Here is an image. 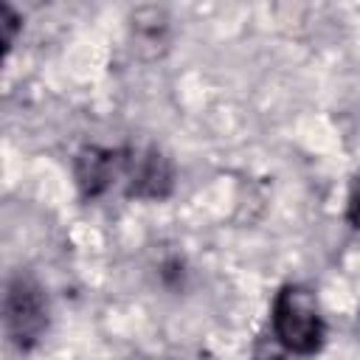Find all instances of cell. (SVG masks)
<instances>
[{"label": "cell", "instance_id": "cell-1", "mask_svg": "<svg viewBox=\"0 0 360 360\" xmlns=\"http://www.w3.org/2000/svg\"><path fill=\"white\" fill-rule=\"evenodd\" d=\"M76 183L87 200L118 188L135 200H166L174 188V166L160 149L84 146L76 158Z\"/></svg>", "mask_w": 360, "mask_h": 360}, {"label": "cell", "instance_id": "cell-4", "mask_svg": "<svg viewBox=\"0 0 360 360\" xmlns=\"http://www.w3.org/2000/svg\"><path fill=\"white\" fill-rule=\"evenodd\" d=\"M0 28H3V48L8 51L11 45H14V37H17V31H20V17H17V11L11 8V6H0Z\"/></svg>", "mask_w": 360, "mask_h": 360}, {"label": "cell", "instance_id": "cell-3", "mask_svg": "<svg viewBox=\"0 0 360 360\" xmlns=\"http://www.w3.org/2000/svg\"><path fill=\"white\" fill-rule=\"evenodd\" d=\"M3 318L11 343L22 352L34 349L48 329V301L42 287L28 276L11 278L6 287Z\"/></svg>", "mask_w": 360, "mask_h": 360}, {"label": "cell", "instance_id": "cell-2", "mask_svg": "<svg viewBox=\"0 0 360 360\" xmlns=\"http://www.w3.org/2000/svg\"><path fill=\"white\" fill-rule=\"evenodd\" d=\"M273 332L292 354H315L323 346L326 323L318 298L304 284H284L273 301Z\"/></svg>", "mask_w": 360, "mask_h": 360}, {"label": "cell", "instance_id": "cell-5", "mask_svg": "<svg viewBox=\"0 0 360 360\" xmlns=\"http://www.w3.org/2000/svg\"><path fill=\"white\" fill-rule=\"evenodd\" d=\"M346 217H349V222L360 231V174H357V180H354V186H352V194H349V208H346Z\"/></svg>", "mask_w": 360, "mask_h": 360}]
</instances>
